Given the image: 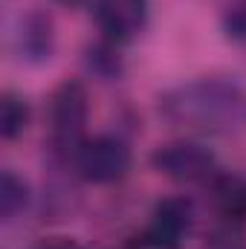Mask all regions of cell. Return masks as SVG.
Returning a JSON list of instances; mask_svg holds the SVG:
<instances>
[{"label": "cell", "instance_id": "6da1fadb", "mask_svg": "<svg viewBox=\"0 0 246 249\" xmlns=\"http://www.w3.org/2000/svg\"><path fill=\"white\" fill-rule=\"evenodd\" d=\"M241 93L235 84L220 78H203L177 87L162 99V113L177 124L188 127H217L223 124L238 107Z\"/></svg>", "mask_w": 246, "mask_h": 249}, {"label": "cell", "instance_id": "7a4b0ae2", "mask_svg": "<svg viewBox=\"0 0 246 249\" xmlns=\"http://www.w3.org/2000/svg\"><path fill=\"white\" fill-rule=\"evenodd\" d=\"M75 165L84 180L110 186V183H119L130 171V148L116 136H93L78 145Z\"/></svg>", "mask_w": 246, "mask_h": 249}, {"label": "cell", "instance_id": "3957f363", "mask_svg": "<svg viewBox=\"0 0 246 249\" xmlns=\"http://www.w3.org/2000/svg\"><path fill=\"white\" fill-rule=\"evenodd\" d=\"M151 165L177 183H203L214 177L217 162L214 154L200 142H168L154 151Z\"/></svg>", "mask_w": 246, "mask_h": 249}, {"label": "cell", "instance_id": "277c9868", "mask_svg": "<svg viewBox=\"0 0 246 249\" xmlns=\"http://www.w3.org/2000/svg\"><path fill=\"white\" fill-rule=\"evenodd\" d=\"M87 90L78 81H64L50 99V127L53 142L58 148H75L81 145V130L87 124Z\"/></svg>", "mask_w": 246, "mask_h": 249}, {"label": "cell", "instance_id": "5b68a950", "mask_svg": "<svg viewBox=\"0 0 246 249\" xmlns=\"http://www.w3.org/2000/svg\"><path fill=\"white\" fill-rule=\"evenodd\" d=\"M93 12L110 41H130L148 20V0H96Z\"/></svg>", "mask_w": 246, "mask_h": 249}, {"label": "cell", "instance_id": "8992f818", "mask_svg": "<svg viewBox=\"0 0 246 249\" xmlns=\"http://www.w3.org/2000/svg\"><path fill=\"white\" fill-rule=\"evenodd\" d=\"M151 229H157L159 235L171 238V241H183L185 232L191 229V203L185 197H165L154 206L151 214Z\"/></svg>", "mask_w": 246, "mask_h": 249}, {"label": "cell", "instance_id": "52a82bcc", "mask_svg": "<svg viewBox=\"0 0 246 249\" xmlns=\"http://www.w3.org/2000/svg\"><path fill=\"white\" fill-rule=\"evenodd\" d=\"M53 50V26L47 18L32 15L23 20V32H20V53L29 58H50Z\"/></svg>", "mask_w": 246, "mask_h": 249}, {"label": "cell", "instance_id": "ba28073f", "mask_svg": "<svg viewBox=\"0 0 246 249\" xmlns=\"http://www.w3.org/2000/svg\"><path fill=\"white\" fill-rule=\"evenodd\" d=\"M29 122V107L20 96L15 93H3V102H0V136L6 142L18 139Z\"/></svg>", "mask_w": 246, "mask_h": 249}, {"label": "cell", "instance_id": "9c48e42d", "mask_svg": "<svg viewBox=\"0 0 246 249\" xmlns=\"http://www.w3.org/2000/svg\"><path fill=\"white\" fill-rule=\"evenodd\" d=\"M214 200L226 217H246V183L238 177H223L214 186Z\"/></svg>", "mask_w": 246, "mask_h": 249}, {"label": "cell", "instance_id": "30bf717a", "mask_svg": "<svg viewBox=\"0 0 246 249\" xmlns=\"http://www.w3.org/2000/svg\"><path fill=\"white\" fill-rule=\"evenodd\" d=\"M29 203V188L26 183L15 174V171H3V180H0V214L6 220H12L18 212H23Z\"/></svg>", "mask_w": 246, "mask_h": 249}, {"label": "cell", "instance_id": "8fae6325", "mask_svg": "<svg viewBox=\"0 0 246 249\" xmlns=\"http://www.w3.org/2000/svg\"><path fill=\"white\" fill-rule=\"evenodd\" d=\"M124 249H180V244H177V241H171V238H165V235H159L157 229H151V226H148L142 235L130 238Z\"/></svg>", "mask_w": 246, "mask_h": 249}, {"label": "cell", "instance_id": "7c38bea8", "mask_svg": "<svg viewBox=\"0 0 246 249\" xmlns=\"http://www.w3.org/2000/svg\"><path fill=\"white\" fill-rule=\"evenodd\" d=\"M38 249H81V247H78V244H72V241H67V238H55V241L41 244Z\"/></svg>", "mask_w": 246, "mask_h": 249}]
</instances>
